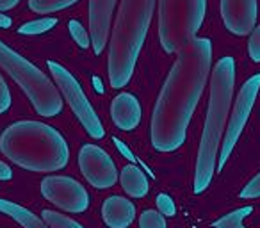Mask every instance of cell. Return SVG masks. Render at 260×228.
<instances>
[{
	"mask_svg": "<svg viewBox=\"0 0 260 228\" xmlns=\"http://www.w3.org/2000/svg\"><path fill=\"white\" fill-rule=\"evenodd\" d=\"M212 68V41L194 38L177 54L153 107L150 139L157 152H177L187 138V127Z\"/></svg>",
	"mask_w": 260,
	"mask_h": 228,
	"instance_id": "cell-1",
	"label": "cell"
},
{
	"mask_svg": "<svg viewBox=\"0 0 260 228\" xmlns=\"http://www.w3.org/2000/svg\"><path fill=\"white\" fill-rule=\"evenodd\" d=\"M235 86V61L234 57H221L216 62L210 77V98L207 109L205 127H203L202 141L198 148L194 170V194H202L209 189L212 177L216 173L217 155H219L221 141L226 131L228 114L232 109Z\"/></svg>",
	"mask_w": 260,
	"mask_h": 228,
	"instance_id": "cell-2",
	"label": "cell"
},
{
	"mask_svg": "<svg viewBox=\"0 0 260 228\" xmlns=\"http://www.w3.org/2000/svg\"><path fill=\"white\" fill-rule=\"evenodd\" d=\"M0 152L13 164L36 173L68 166L70 148L57 128L41 121H16L0 136Z\"/></svg>",
	"mask_w": 260,
	"mask_h": 228,
	"instance_id": "cell-3",
	"label": "cell"
},
{
	"mask_svg": "<svg viewBox=\"0 0 260 228\" xmlns=\"http://www.w3.org/2000/svg\"><path fill=\"white\" fill-rule=\"evenodd\" d=\"M157 0H121L109 45V82L121 89L130 82L148 36Z\"/></svg>",
	"mask_w": 260,
	"mask_h": 228,
	"instance_id": "cell-4",
	"label": "cell"
},
{
	"mask_svg": "<svg viewBox=\"0 0 260 228\" xmlns=\"http://www.w3.org/2000/svg\"><path fill=\"white\" fill-rule=\"evenodd\" d=\"M0 68H4L22 87L40 116L54 118L62 112L64 104L55 84L4 41H0Z\"/></svg>",
	"mask_w": 260,
	"mask_h": 228,
	"instance_id": "cell-5",
	"label": "cell"
},
{
	"mask_svg": "<svg viewBox=\"0 0 260 228\" xmlns=\"http://www.w3.org/2000/svg\"><path fill=\"white\" fill-rule=\"evenodd\" d=\"M207 0H159V40L166 54H178L202 29Z\"/></svg>",
	"mask_w": 260,
	"mask_h": 228,
	"instance_id": "cell-6",
	"label": "cell"
},
{
	"mask_svg": "<svg viewBox=\"0 0 260 228\" xmlns=\"http://www.w3.org/2000/svg\"><path fill=\"white\" fill-rule=\"evenodd\" d=\"M48 70H50L52 77H54L57 89L61 93V96H64V100L70 104L72 111L75 112V116L79 118V121L82 123V127L86 128V132L93 139H102L105 138V128L102 125L100 118L94 112L93 105L89 104L86 93L82 91L80 84L77 82V79L59 62L48 61Z\"/></svg>",
	"mask_w": 260,
	"mask_h": 228,
	"instance_id": "cell-7",
	"label": "cell"
},
{
	"mask_svg": "<svg viewBox=\"0 0 260 228\" xmlns=\"http://www.w3.org/2000/svg\"><path fill=\"white\" fill-rule=\"evenodd\" d=\"M260 91V73L251 75L242 87L239 89V94L234 102V109H232V114L228 116L226 131H224L223 141H221L219 148V159H217L216 170H223L224 164H226L228 157L232 155L235 145H237L239 138H241L242 131H244L246 123H248V118L251 114V109L256 102Z\"/></svg>",
	"mask_w": 260,
	"mask_h": 228,
	"instance_id": "cell-8",
	"label": "cell"
},
{
	"mask_svg": "<svg viewBox=\"0 0 260 228\" xmlns=\"http://www.w3.org/2000/svg\"><path fill=\"white\" fill-rule=\"evenodd\" d=\"M41 194L66 212L80 214L86 212L89 207L87 191L80 182H77L72 177H62V175L45 177L41 180Z\"/></svg>",
	"mask_w": 260,
	"mask_h": 228,
	"instance_id": "cell-9",
	"label": "cell"
},
{
	"mask_svg": "<svg viewBox=\"0 0 260 228\" xmlns=\"http://www.w3.org/2000/svg\"><path fill=\"white\" fill-rule=\"evenodd\" d=\"M79 168L84 178L94 189H109L118 182L119 175L114 160L104 148L96 145H84L79 152Z\"/></svg>",
	"mask_w": 260,
	"mask_h": 228,
	"instance_id": "cell-10",
	"label": "cell"
},
{
	"mask_svg": "<svg viewBox=\"0 0 260 228\" xmlns=\"http://www.w3.org/2000/svg\"><path fill=\"white\" fill-rule=\"evenodd\" d=\"M258 4L256 0H221V18L228 32L248 36L256 27Z\"/></svg>",
	"mask_w": 260,
	"mask_h": 228,
	"instance_id": "cell-11",
	"label": "cell"
},
{
	"mask_svg": "<svg viewBox=\"0 0 260 228\" xmlns=\"http://www.w3.org/2000/svg\"><path fill=\"white\" fill-rule=\"evenodd\" d=\"M118 0H89V38L96 55L105 50Z\"/></svg>",
	"mask_w": 260,
	"mask_h": 228,
	"instance_id": "cell-12",
	"label": "cell"
},
{
	"mask_svg": "<svg viewBox=\"0 0 260 228\" xmlns=\"http://www.w3.org/2000/svg\"><path fill=\"white\" fill-rule=\"evenodd\" d=\"M111 118L119 131H134L143 118L141 104L132 93H119L111 104Z\"/></svg>",
	"mask_w": 260,
	"mask_h": 228,
	"instance_id": "cell-13",
	"label": "cell"
},
{
	"mask_svg": "<svg viewBox=\"0 0 260 228\" xmlns=\"http://www.w3.org/2000/svg\"><path fill=\"white\" fill-rule=\"evenodd\" d=\"M136 205L123 196H109L102 205V219L109 228H128L134 223Z\"/></svg>",
	"mask_w": 260,
	"mask_h": 228,
	"instance_id": "cell-14",
	"label": "cell"
},
{
	"mask_svg": "<svg viewBox=\"0 0 260 228\" xmlns=\"http://www.w3.org/2000/svg\"><path fill=\"white\" fill-rule=\"evenodd\" d=\"M119 184L123 191L132 198H145L150 191V184L146 175L136 164H126L119 173Z\"/></svg>",
	"mask_w": 260,
	"mask_h": 228,
	"instance_id": "cell-15",
	"label": "cell"
},
{
	"mask_svg": "<svg viewBox=\"0 0 260 228\" xmlns=\"http://www.w3.org/2000/svg\"><path fill=\"white\" fill-rule=\"evenodd\" d=\"M0 212L8 214L9 217H13L23 228H48V224L41 217H38L34 212H30L29 209L18 205V203L9 202V200L0 198Z\"/></svg>",
	"mask_w": 260,
	"mask_h": 228,
	"instance_id": "cell-16",
	"label": "cell"
},
{
	"mask_svg": "<svg viewBox=\"0 0 260 228\" xmlns=\"http://www.w3.org/2000/svg\"><path fill=\"white\" fill-rule=\"evenodd\" d=\"M79 0H29V9L38 15H50L72 8Z\"/></svg>",
	"mask_w": 260,
	"mask_h": 228,
	"instance_id": "cell-17",
	"label": "cell"
},
{
	"mask_svg": "<svg viewBox=\"0 0 260 228\" xmlns=\"http://www.w3.org/2000/svg\"><path fill=\"white\" fill-rule=\"evenodd\" d=\"M253 212V207L248 205V207H241V209L234 210V212L226 214V216L219 217L217 221H214L212 226L214 228H244L242 221Z\"/></svg>",
	"mask_w": 260,
	"mask_h": 228,
	"instance_id": "cell-18",
	"label": "cell"
},
{
	"mask_svg": "<svg viewBox=\"0 0 260 228\" xmlns=\"http://www.w3.org/2000/svg\"><path fill=\"white\" fill-rule=\"evenodd\" d=\"M41 219L48 224V228H84L80 223H77L75 219L64 216L61 212H55V210H43L41 212Z\"/></svg>",
	"mask_w": 260,
	"mask_h": 228,
	"instance_id": "cell-19",
	"label": "cell"
},
{
	"mask_svg": "<svg viewBox=\"0 0 260 228\" xmlns=\"http://www.w3.org/2000/svg\"><path fill=\"white\" fill-rule=\"evenodd\" d=\"M57 25V18H40V20H32V22L23 23L18 29L20 34H27V36H36V34H43L48 32L50 29Z\"/></svg>",
	"mask_w": 260,
	"mask_h": 228,
	"instance_id": "cell-20",
	"label": "cell"
},
{
	"mask_svg": "<svg viewBox=\"0 0 260 228\" xmlns=\"http://www.w3.org/2000/svg\"><path fill=\"white\" fill-rule=\"evenodd\" d=\"M139 228H168L166 217L159 210H145L139 216Z\"/></svg>",
	"mask_w": 260,
	"mask_h": 228,
	"instance_id": "cell-21",
	"label": "cell"
},
{
	"mask_svg": "<svg viewBox=\"0 0 260 228\" xmlns=\"http://www.w3.org/2000/svg\"><path fill=\"white\" fill-rule=\"evenodd\" d=\"M68 29H70V34H72V38L75 40V43L79 45L80 48H89L91 47L89 32L84 29V25L79 22V20H70Z\"/></svg>",
	"mask_w": 260,
	"mask_h": 228,
	"instance_id": "cell-22",
	"label": "cell"
},
{
	"mask_svg": "<svg viewBox=\"0 0 260 228\" xmlns=\"http://www.w3.org/2000/svg\"><path fill=\"white\" fill-rule=\"evenodd\" d=\"M155 203H157V207H159V212L162 214L164 217H173L175 214H177V205H175L173 198H171L170 194L160 192V194L157 196Z\"/></svg>",
	"mask_w": 260,
	"mask_h": 228,
	"instance_id": "cell-23",
	"label": "cell"
},
{
	"mask_svg": "<svg viewBox=\"0 0 260 228\" xmlns=\"http://www.w3.org/2000/svg\"><path fill=\"white\" fill-rule=\"evenodd\" d=\"M248 54L253 62H260V25H256L249 34Z\"/></svg>",
	"mask_w": 260,
	"mask_h": 228,
	"instance_id": "cell-24",
	"label": "cell"
},
{
	"mask_svg": "<svg viewBox=\"0 0 260 228\" xmlns=\"http://www.w3.org/2000/svg\"><path fill=\"white\" fill-rule=\"evenodd\" d=\"M241 196L242 200H255V198H260V173L255 175L248 184L244 185V189L241 191Z\"/></svg>",
	"mask_w": 260,
	"mask_h": 228,
	"instance_id": "cell-25",
	"label": "cell"
},
{
	"mask_svg": "<svg viewBox=\"0 0 260 228\" xmlns=\"http://www.w3.org/2000/svg\"><path fill=\"white\" fill-rule=\"evenodd\" d=\"M13 104V98H11V91H9L8 84H6L4 77L0 75V114H4V112L9 111Z\"/></svg>",
	"mask_w": 260,
	"mask_h": 228,
	"instance_id": "cell-26",
	"label": "cell"
},
{
	"mask_svg": "<svg viewBox=\"0 0 260 228\" xmlns=\"http://www.w3.org/2000/svg\"><path fill=\"white\" fill-rule=\"evenodd\" d=\"M13 178V170L6 162L0 160V180H11Z\"/></svg>",
	"mask_w": 260,
	"mask_h": 228,
	"instance_id": "cell-27",
	"label": "cell"
},
{
	"mask_svg": "<svg viewBox=\"0 0 260 228\" xmlns=\"http://www.w3.org/2000/svg\"><path fill=\"white\" fill-rule=\"evenodd\" d=\"M18 4H20V0H0V13L11 11V9H15Z\"/></svg>",
	"mask_w": 260,
	"mask_h": 228,
	"instance_id": "cell-28",
	"label": "cell"
},
{
	"mask_svg": "<svg viewBox=\"0 0 260 228\" xmlns=\"http://www.w3.org/2000/svg\"><path fill=\"white\" fill-rule=\"evenodd\" d=\"M114 145L118 146V148H119V152H121L123 155L126 157V159H130V160H136V159H134V155H132V153H130V150L126 148V146L123 145V143L119 141V139H116V138H114Z\"/></svg>",
	"mask_w": 260,
	"mask_h": 228,
	"instance_id": "cell-29",
	"label": "cell"
},
{
	"mask_svg": "<svg viewBox=\"0 0 260 228\" xmlns=\"http://www.w3.org/2000/svg\"><path fill=\"white\" fill-rule=\"evenodd\" d=\"M11 18L9 16H6V15H2L0 13V29H8V27H11Z\"/></svg>",
	"mask_w": 260,
	"mask_h": 228,
	"instance_id": "cell-30",
	"label": "cell"
}]
</instances>
